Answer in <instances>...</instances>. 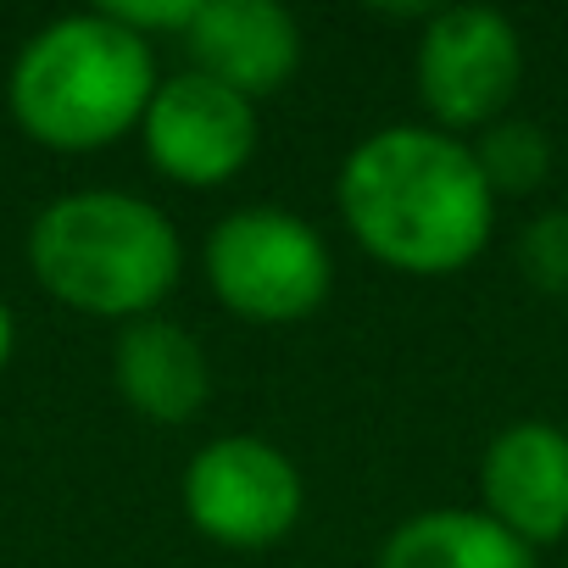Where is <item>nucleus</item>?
<instances>
[{
  "instance_id": "nucleus-1",
  "label": "nucleus",
  "mask_w": 568,
  "mask_h": 568,
  "mask_svg": "<svg viewBox=\"0 0 568 568\" xmlns=\"http://www.w3.org/2000/svg\"><path fill=\"white\" fill-rule=\"evenodd\" d=\"M341 212L352 234L402 273H457L496 223V195L446 129H374L341 162Z\"/></svg>"
},
{
  "instance_id": "nucleus-2",
  "label": "nucleus",
  "mask_w": 568,
  "mask_h": 568,
  "mask_svg": "<svg viewBox=\"0 0 568 568\" xmlns=\"http://www.w3.org/2000/svg\"><path fill=\"white\" fill-rule=\"evenodd\" d=\"M7 95L18 123L40 145L95 151L145 118L156 95V57L151 40L123 29L101 7L73 12L18 51Z\"/></svg>"
},
{
  "instance_id": "nucleus-3",
  "label": "nucleus",
  "mask_w": 568,
  "mask_h": 568,
  "mask_svg": "<svg viewBox=\"0 0 568 568\" xmlns=\"http://www.w3.org/2000/svg\"><path fill=\"white\" fill-rule=\"evenodd\" d=\"M29 262L45 291L79 313L151 318L179 284V234L145 195L79 190L34 217Z\"/></svg>"
},
{
  "instance_id": "nucleus-4",
  "label": "nucleus",
  "mask_w": 568,
  "mask_h": 568,
  "mask_svg": "<svg viewBox=\"0 0 568 568\" xmlns=\"http://www.w3.org/2000/svg\"><path fill=\"white\" fill-rule=\"evenodd\" d=\"M324 234L284 206H234L206 240V284L251 324H296L329 296Z\"/></svg>"
},
{
  "instance_id": "nucleus-5",
  "label": "nucleus",
  "mask_w": 568,
  "mask_h": 568,
  "mask_svg": "<svg viewBox=\"0 0 568 568\" xmlns=\"http://www.w3.org/2000/svg\"><path fill=\"white\" fill-rule=\"evenodd\" d=\"M302 468L262 435H217L184 468V513L217 546H273L302 518Z\"/></svg>"
},
{
  "instance_id": "nucleus-6",
  "label": "nucleus",
  "mask_w": 568,
  "mask_h": 568,
  "mask_svg": "<svg viewBox=\"0 0 568 568\" xmlns=\"http://www.w3.org/2000/svg\"><path fill=\"white\" fill-rule=\"evenodd\" d=\"M524 79V40L496 7H446L418 40V95L440 129H485Z\"/></svg>"
},
{
  "instance_id": "nucleus-7",
  "label": "nucleus",
  "mask_w": 568,
  "mask_h": 568,
  "mask_svg": "<svg viewBox=\"0 0 568 568\" xmlns=\"http://www.w3.org/2000/svg\"><path fill=\"white\" fill-rule=\"evenodd\" d=\"M140 123H145L151 162L179 184H223L256 151L251 95H240V90H229V84H217L195 68L162 79Z\"/></svg>"
},
{
  "instance_id": "nucleus-8",
  "label": "nucleus",
  "mask_w": 568,
  "mask_h": 568,
  "mask_svg": "<svg viewBox=\"0 0 568 568\" xmlns=\"http://www.w3.org/2000/svg\"><path fill=\"white\" fill-rule=\"evenodd\" d=\"M485 513L524 546H551L568 535V429L546 418L507 424L479 457Z\"/></svg>"
},
{
  "instance_id": "nucleus-9",
  "label": "nucleus",
  "mask_w": 568,
  "mask_h": 568,
  "mask_svg": "<svg viewBox=\"0 0 568 568\" xmlns=\"http://www.w3.org/2000/svg\"><path fill=\"white\" fill-rule=\"evenodd\" d=\"M195 73L240 90L267 95L302 62V29L278 0H201V12L184 34Z\"/></svg>"
},
{
  "instance_id": "nucleus-10",
  "label": "nucleus",
  "mask_w": 568,
  "mask_h": 568,
  "mask_svg": "<svg viewBox=\"0 0 568 568\" xmlns=\"http://www.w3.org/2000/svg\"><path fill=\"white\" fill-rule=\"evenodd\" d=\"M112 379L123 402L156 424H190L212 390L206 352L173 318H129L112 346Z\"/></svg>"
},
{
  "instance_id": "nucleus-11",
  "label": "nucleus",
  "mask_w": 568,
  "mask_h": 568,
  "mask_svg": "<svg viewBox=\"0 0 568 568\" xmlns=\"http://www.w3.org/2000/svg\"><path fill=\"white\" fill-rule=\"evenodd\" d=\"M379 568H535V551L479 507H429L390 529Z\"/></svg>"
},
{
  "instance_id": "nucleus-12",
  "label": "nucleus",
  "mask_w": 568,
  "mask_h": 568,
  "mask_svg": "<svg viewBox=\"0 0 568 568\" xmlns=\"http://www.w3.org/2000/svg\"><path fill=\"white\" fill-rule=\"evenodd\" d=\"M474 162L490 184V195H524L551 173V140L529 118H496L474 140Z\"/></svg>"
},
{
  "instance_id": "nucleus-13",
  "label": "nucleus",
  "mask_w": 568,
  "mask_h": 568,
  "mask_svg": "<svg viewBox=\"0 0 568 568\" xmlns=\"http://www.w3.org/2000/svg\"><path fill=\"white\" fill-rule=\"evenodd\" d=\"M518 267L540 291H568V206H546L518 234Z\"/></svg>"
},
{
  "instance_id": "nucleus-14",
  "label": "nucleus",
  "mask_w": 568,
  "mask_h": 568,
  "mask_svg": "<svg viewBox=\"0 0 568 568\" xmlns=\"http://www.w3.org/2000/svg\"><path fill=\"white\" fill-rule=\"evenodd\" d=\"M101 12L118 18L123 29H134L140 40H151L156 29L190 34V23H195V12H201V0H106Z\"/></svg>"
},
{
  "instance_id": "nucleus-15",
  "label": "nucleus",
  "mask_w": 568,
  "mask_h": 568,
  "mask_svg": "<svg viewBox=\"0 0 568 568\" xmlns=\"http://www.w3.org/2000/svg\"><path fill=\"white\" fill-rule=\"evenodd\" d=\"M12 341H18V329H12V313H7V302H0V368H7V357H12Z\"/></svg>"
}]
</instances>
